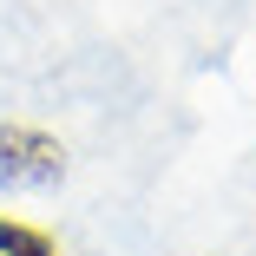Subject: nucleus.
Here are the masks:
<instances>
[{"label":"nucleus","instance_id":"nucleus-1","mask_svg":"<svg viewBox=\"0 0 256 256\" xmlns=\"http://www.w3.org/2000/svg\"><path fill=\"white\" fill-rule=\"evenodd\" d=\"M60 178H66V144L53 132H40L26 118L0 125V184L7 190H46Z\"/></svg>","mask_w":256,"mask_h":256},{"label":"nucleus","instance_id":"nucleus-2","mask_svg":"<svg viewBox=\"0 0 256 256\" xmlns=\"http://www.w3.org/2000/svg\"><path fill=\"white\" fill-rule=\"evenodd\" d=\"M0 256H60V243L46 236L40 224H20V217H0Z\"/></svg>","mask_w":256,"mask_h":256}]
</instances>
